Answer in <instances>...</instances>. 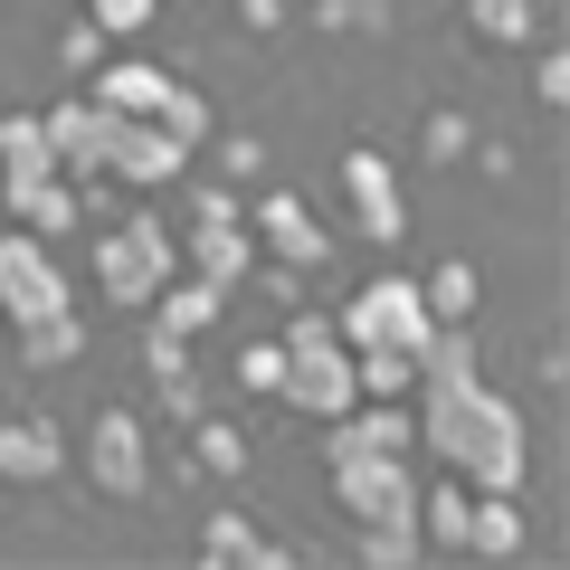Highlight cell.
I'll list each match as a JSON object with an SVG mask.
<instances>
[{"label": "cell", "mask_w": 570, "mask_h": 570, "mask_svg": "<svg viewBox=\"0 0 570 570\" xmlns=\"http://www.w3.org/2000/svg\"><path fill=\"white\" fill-rule=\"evenodd\" d=\"M0 209H10V228L58 238V228H77V181L58 163H0Z\"/></svg>", "instance_id": "9"}, {"label": "cell", "mask_w": 570, "mask_h": 570, "mask_svg": "<svg viewBox=\"0 0 570 570\" xmlns=\"http://www.w3.org/2000/svg\"><path fill=\"white\" fill-rule=\"evenodd\" d=\"M343 333L352 352L362 343H390V352H419L428 333H438V314H428V295H419V276H400V266H381V276H362L352 285V305H343Z\"/></svg>", "instance_id": "4"}, {"label": "cell", "mask_w": 570, "mask_h": 570, "mask_svg": "<svg viewBox=\"0 0 570 570\" xmlns=\"http://www.w3.org/2000/svg\"><path fill=\"white\" fill-rule=\"evenodd\" d=\"M181 171H190V153H181L153 115H115V134H105V181H124V190H171Z\"/></svg>", "instance_id": "6"}, {"label": "cell", "mask_w": 570, "mask_h": 570, "mask_svg": "<svg viewBox=\"0 0 570 570\" xmlns=\"http://www.w3.org/2000/svg\"><path fill=\"white\" fill-rule=\"evenodd\" d=\"M343 190H352V209H362V238H400L409 228V200H400V171L381 163V153H371V142H352L343 153Z\"/></svg>", "instance_id": "11"}, {"label": "cell", "mask_w": 570, "mask_h": 570, "mask_svg": "<svg viewBox=\"0 0 570 570\" xmlns=\"http://www.w3.org/2000/svg\"><path fill=\"white\" fill-rule=\"evenodd\" d=\"M190 219H247L238 190H190Z\"/></svg>", "instance_id": "31"}, {"label": "cell", "mask_w": 570, "mask_h": 570, "mask_svg": "<svg viewBox=\"0 0 570 570\" xmlns=\"http://www.w3.org/2000/svg\"><path fill=\"white\" fill-rule=\"evenodd\" d=\"M86 475H96L105 494H153V448H142V419L134 409H96L86 419Z\"/></svg>", "instance_id": "7"}, {"label": "cell", "mask_w": 570, "mask_h": 570, "mask_svg": "<svg viewBox=\"0 0 570 570\" xmlns=\"http://www.w3.org/2000/svg\"><path fill=\"white\" fill-rule=\"evenodd\" d=\"M86 20L105 39H134V29H153V0H86Z\"/></svg>", "instance_id": "26"}, {"label": "cell", "mask_w": 570, "mask_h": 570, "mask_svg": "<svg viewBox=\"0 0 570 570\" xmlns=\"http://www.w3.org/2000/svg\"><path fill=\"white\" fill-rule=\"evenodd\" d=\"M58 48H67V67H96V58H105V29H96V20H77Z\"/></svg>", "instance_id": "30"}, {"label": "cell", "mask_w": 570, "mask_h": 570, "mask_svg": "<svg viewBox=\"0 0 570 570\" xmlns=\"http://www.w3.org/2000/svg\"><path fill=\"white\" fill-rule=\"evenodd\" d=\"M58 305H77V285H67L58 247H48L39 228H10V238H0V314H10V324H29V314H58Z\"/></svg>", "instance_id": "5"}, {"label": "cell", "mask_w": 570, "mask_h": 570, "mask_svg": "<svg viewBox=\"0 0 570 570\" xmlns=\"http://www.w3.org/2000/svg\"><path fill=\"white\" fill-rule=\"evenodd\" d=\"M77 352H86L77 305H58V314H29V324H20V362H29V371H67Z\"/></svg>", "instance_id": "17"}, {"label": "cell", "mask_w": 570, "mask_h": 570, "mask_svg": "<svg viewBox=\"0 0 570 570\" xmlns=\"http://www.w3.org/2000/svg\"><path fill=\"white\" fill-rule=\"evenodd\" d=\"M276 20H285L276 0H247V29H276Z\"/></svg>", "instance_id": "32"}, {"label": "cell", "mask_w": 570, "mask_h": 570, "mask_svg": "<svg viewBox=\"0 0 570 570\" xmlns=\"http://www.w3.org/2000/svg\"><path fill=\"white\" fill-rule=\"evenodd\" d=\"M448 466L466 475L475 494H523L532 438H523V409H513V400H504V390H494V381H475V400H466V428H456Z\"/></svg>", "instance_id": "1"}, {"label": "cell", "mask_w": 570, "mask_h": 570, "mask_svg": "<svg viewBox=\"0 0 570 570\" xmlns=\"http://www.w3.org/2000/svg\"><path fill=\"white\" fill-rule=\"evenodd\" d=\"M466 551L513 561V551H523V504H513V494H475L466 504Z\"/></svg>", "instance_id": "18"}, {"label": "cell", "mask_w": 570, "mask_h": 570, "mask_svg": "<svg viewBox=\"0 0 570 570\" xmlns=\"http://www.w3.org/2000/svg\"><path fill=\"white\" fill-rule=\"evenodd\" d=\"M181 266L190 276H209V285H238V276H257V238H247V219H190V238H181Z\"/></svg>", "instance_id": "12"}, {"label": "cell", "mask_w": 570, "mask_h": 570, "mask_svg": "<svg viewBox=\"0 0 570 570\" xmlns=\"http://www.w3.org/2000/svg\"><path fill=\"white\" fill-rule=\"evenodd\" d=\"M163 409H171L181 428H190V419L209 409V400H200V371H190V362H181V371H163Z\"/></svg>", "instance_id": "27"}, {"label": "cell", "mask_w": 570, "mask_h": 570, "mask_svg": "<svg viewBox=\"0 0 570 570\" xmlns=\"http://www.w3.org/2000/svg\"><path fill=\"white\" fill-rule=\"evenodd\" d=\"M466 504H475L466 475H438V485H419V542H428V551H466Z\"/></svg>", "instance_id": "16"}, {"label": "cell", "mask_w": 570, "mask_h": 570, "mask_svg": "<svg viewBox=\"0 0 570 570\" xmlns=\"http://www.w3.org/2000/svg\"><path fill=\"white\" fill-rule=\"evenodd\" d=\"M532 96H542V105L570 96V58H561V48H542V67H532Z\"/></svg>", "instance_id": "29"}, {"label": "cell", "mask_w": 570, "mask_h": 570, "mask_svg": "<svg viewBox=\"0 0 570 570\" xmlns=\"http://www.w3.org/2000/svg\"><path fill=\"white\" fill-rule=\"evenodd\" d=\"M419 295H428V314H438V324H456V314L475 305V266H466V257L428 266V285H419Z\"/></svg>", "instance_id": "20"}, {"label": "cell", "mask_w": 570, "mask_h": 570, "mask_svg": "<svg viewBox=\"0 0 570 570\" xmlns=\"http://www.w3.org/2000/svg\"><path fill=\"white\" fill-rule=\"evenodd\" d=\"M153 124H163V134H171V142H181V153H190V142H200V134H209V105H200V96H190V86H181V77H171V96H163V115H153Z\"/></svg>", "instance_id": "24"}, {"label": "cell", "mask_w": 570, "mask_h": 570, "mask_svg": "<svg viewBox=\"0 0 570 570\" xmlns=\"http://www.w3.org/2000/svg\"><path fill=\"white\" fill-rule=\"evenodd\" d=\"M171 276H181V238H171L153 209H134V219H115V228L96 238V285H105V305L142 314Z\"/></svg>", "instance_id": "2"}, {"label": "cell", "mask_w": 570, "mask_h": 570, "mask_svg": "<svg viewBox=\"0 0 570 570\" xmlns=\"http://www.w3.org/2000/svg\"><path fill=\"white\" fill-rule=\"evenodd\" d=\"M39 124H48V153H58L67 181H105V134H115V115L96 96H58Z\"/></svg>", "instance_id": "10"}, {"label": "cell", "mask_w": 570, "mask_h": 570, "mask_svg": "<svg viewBox=\"0 0 570 570\" xmlns=\"http://www.w3.org/2000/svg\"><path fill=\"white\" fill-rule=\"evenodd\" d=\"M247 238H257L266 266H324V257H333L324 219H314L295 190H266V200H247Z\"/></svg>", "instance_id": "8"}, {"label": "cell", "mask_w": 570, "mask_h": 570, "mask_svg": "<svg viewBox=\"0 0 570 570\" xmlns=\"http://www.w3.org/2000/svg\"><path fill=\"white\" fill-rule=\"evenodd\" d=\"M200 561H276V542H266L257 523H247V513H209V532H200Z\"/></svg>", "instance_id": "19"}, {"label": "cell", "mask_w": 570, "mask_h": 570, "mask_svg": "<svg viewBox=\"0 0 570 570\" xmlns=\"http://www.w3.org/2000/svg\"><path fill=\"white\" fill-rule=\"evenodd\" d=\"M219 305H228V285H209V276H190V266H181V276H171L142 314H153L163 333H181V343H190V333H209V324H219Z\"/></svg>", "instance_id": "15"}, {"label": "cell", "mask_w": 570, "mask_h": 570, "mask_svg": "<svg viewBox=\"0 0 570 570\" xmlns=\"http://www.w3.org/2000/svg\"><path fill=\"white\" fill-rule=\"evenodd\" d=\"M86 96H96L105 115H163L171 67H153V58H96V86H86Z\"/></svg>", "instance_id": "13"}, {"label": "cell", "mask_w": 570, "mask_h": 570, "mask_svg": "<svg viewBox=\"0 0 570 570\" xmlns=\"http://www.w3.org/2000/svg\"><path fill=\"white\" fill-rule=\"evenodd\" d=\"M276 400H295L305 419H343L352 400H362V381H352V343L333 333V314H295L285 324V381Z\"/></svg>", "instance_id": "3"}, {"label": "cell", "mask_w": 570, "mask_h": 570, "mask_svg": "<svg viewBox=\"0 0 570 570\" xmlns=\"http://www.w3.org/2000/svg\"><path fill=\"white\" fill-rule=\"evenodd\" d=\"M58 466H67V438L48 419H0V475L10 485H48Z\"/></svg>", "instance_id": "14"}, {"label": "cell", "mask_w": 570, "mask_h": 570, "mask_svg": "<svg viewBox=\"0 0 570 570\" xmlns=\"http://www.w3.org/2000/svg\"><path fill=\"white\" fill-rule=\"evenodd\" d=\"M238 381H247V390H276V381H285V343H247V352H238Z\"/></svg>", "instance_id": "28"}, {"label": "cell", "mask_w": 570, "mask_h": 570, "mask_svg": "<svg viewBox=\"0 0 570 570\" xmlns=\"http://www.w3.org/2000/svg\"><path fill=\"white\" fill-rule=\"evenodd\" d=\"M466 20H475V39L523 48V39H532V0H466Z\"/></svg>", "instance_id": "21"}, {"label": "cell", "mask_w": 570, "mask_h": 570, "mask_svg": "<svg viewBox=\"0 0 570 570\" xmlns=\"http://www.w3.org/2000/svg\"><path fill=\"white\" fill-rule=\"evenodd\" d=\"M190 448H200V456H209V466H219V475H238V466H247V438H238V428H228V419H209V409H200V419H190Z\"/></svg>", "instance_id": "23"}, {"label": "cell", "mask_w": 570, "mask_h": 570, "mask_svg": "<svg viewBox=\"0 0 570 570\" xmlns=\"http://www.w3.org/2000/svg\"><path fill=\"white\" fill-rule=\"evenodd\" d=\"M0 163H58L39 115H0Z\"/></svg>", "instance_id": "25"}, {"label": "cell", "mask_w": 570, "mask_h": 570, "mask_svg": "<svg viewBox=\"0 0 570 570\" xmlns=\"http://www.w3.org/2000/svg\"><path fill=\"white\" fill-rule=\"evenodd\" d=\"M419 523H362V561L371 570H400V561H419Z\"/></svg>", "instance_id": "22"}]
</instances>
